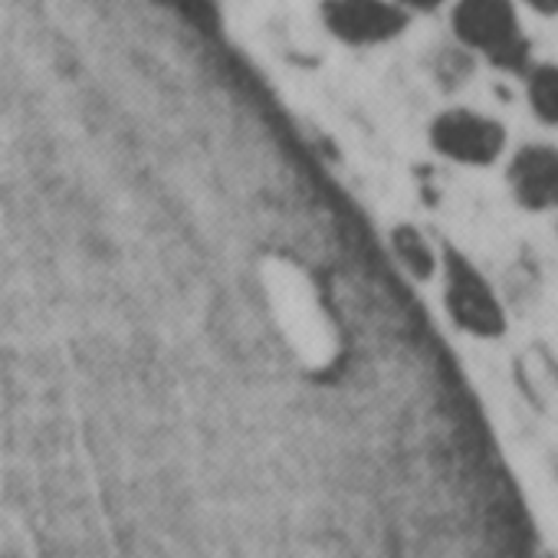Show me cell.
<instances>
[{"label":"cell","instance_id":"30bf717a","mask_svg":"<svg viewBox=\"0 0 558 558\" xmlns=\"http://www.w3.org/2000/svg\"><path fill=\"white\" fill-rule=\"evenodd\" d=\"M401 4H411V8H421V11H427V8H437L440 0H401Z\"/></svg>","mask_w":558,"mask_h":558},{"label":"cell","instance_id":"52a82bcc","mask_svg":"<svg viewBox=\"0 0 558 558\" xmlns=\"http://www.w3.org/2000/svg\"><path fill=\"white\" fill-rule=\"evenodd\" d=\"M395 250L401 256V263L414 272V276H430L434 272V253L427 246V240H421L417 230L404 227L395 233Z\"/></svg>","mask_w":558,"mask_h":558},{"label":"cell","instance_id":"5b68a950","mask_svg":"<svg viewBox=\"0 0 558 558\" xmlns=\"http://www.w3.org/2000/svg\"><path fill=\"white\" fill-rule=\"evenodd\" d=\"M512 191L515 197L532 207V210H545L558 204V151L545 148V145H532L522 148L512 161Z\"/></svg>","mask_w":558,"mask_h":558},{"label":"cell","instance_id":"7a4b0ae2","mask_svg":"<svg viewBox=\"0 0 558 558\" xmlns=\"http://www.w3.org/2000/svg\"><path fill=\"white\" fill-rule=\"evenodd\" d=\"M447 310L453 323L473 336L502 332V310L489 283L457 253L447 256Z\"/></svg>","mask_w":558,"mask_h":558},{"label":"cell","instance_id":"ba28073f","mask_svg":"<svg viewBox=\"0 0 558 558\" xmlns=\"http://www.w3.org/2000/svg\"><path fill=\"white\" fill-rule=\"evenodd\" d=\"M161 4L171 8V11H178L197 31H214L217 27V11H214L210 0H161Z\"/></svg>","mask_w":558,"mask_h":558},{"label":"cell","instance_id":"277c9868","mask_svg":"<svg viewBox=\"0 0 558 558\" xmlns=\"http://www.w3.org/2000/svg\"><path fill=\"white\" fill-rule=\"evenodd\" d=\"M326 24L336 37L365 47L391 40L404 17L388 0H326Z\"/></svg>","mask_w":558,"mask_h":558},{"label":"cell","instance_id":"8992f818","mask_svg":"<svg viewBox=\"0 0 558 558\" xmlns=\"http://www.w3.org/2000/svg\"><path fill=\"white\" fill-rule=\"evenodd\" d=\"M529 102L542 122L558 125V66H538L529 76Z\"/></svg>","mask_w":558,"mask_h":558},{"label":"cell","instance_id":"6da1fadb","mask_svg":"<svg viewBox=\"0 0 558 558\" xmlns=\"http://www.w3.org/2000/svg\"><path fill=\"white\" fill-rule=\"evenodd\" d=\"M453 27L466 47L486 53L499 70H525L529 44L519 34V17L509 0H460L453 11Z\"/></svg>","mask_w":558,"mask_h":558},{"label":"cell","instance_id":"3957f363","mask_svg":"<svg viewBox=\"0 0 558 558\" xmlns=\"http://www.w3.org/2000/svg\"><path fill=\"white\" fill-rule=\"evenodd\" d=\"M506 132L499 122L476 112H447L434 122V145L463 165H489L499 158Z\"/></svg>","mask_w":558,"mask_h":558},{"label":"cell","instance_id":"9c48e42d","mask_svg":"<svg viewBox=\"0 0 558 558\" xmlns=\"http://www.w3.org/2000/svg\"><path fill=\"white\" fill-rule=\"evenodd\" d=\"M525 4L542 11V14H558V0H525Z\"/></svg>","mask_w":558,"mask_h":558}]
</instances>
